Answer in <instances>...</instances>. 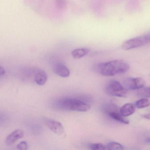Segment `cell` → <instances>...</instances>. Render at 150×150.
<instances>
[{
    "label": "cell",
    "instance_id": "5",
    "mask_svg": "<svg viewBox=\"0 0 150 150\" xmlns=\"http://www.w3.org/2000/svg\"><path fill=\"white\" fill-rule=\"evenodd\" d=\"M144 80L141 78H128L123 81L124 87L127 90H136L144 86Z\"/></svg>",
    "mask_w": 150,
    "mask_h": 150
},
{
    "label": "cell",
    "instance_id": "20",
    "mask_svg": "<svg viewBox=\"0 0 150 150\" xmlns=\"http://www.w3.org/2000/svg\"><path fill=\"white\" fill-rule=\"evenodd\" d=\"M6 73V71L3 67L0 65V76L4 75Z\"/></svg>",
    "mask_w": 150,
    "mask_h": 150
},
{
    "label": "cell",
    "instance_id": "12",
    "mask_svg": "<svg viewBox=\"0 0 150 150\" xmlns=\"http://www.w3.org/2000/svg\"><path fill=\"white\" fill-rule=\"evenodd\" d=\"M102 110L105 113L110 114L111 113H120L118 107L113 103H108L105 104L102 107Z\"/></svg>",
    "mask_w": 150,
    "mask_h": 150
},
{
    "label": "cell",
    "instance_id": "15",
    "mask_svg": "<svg viewBox=\"0 0 150 150\" xmlns=\"http://www.w3.org/2000/svg\"><path fill=\"white\" fill-rule=\"evenodd\" d=\"M105 148L107 150H123V146L119 143L115 142H111L108 143Z\"/></svg>",
    "mask_w": 150,
    "mask_h": 150
},
{
    "label": "cell",
    "instance_id": "21",
    "mask_svg": "<svg viewBox=\"0 0 150 150\" xmlns=\"http://www.w3.org/2000/svg\"><path fill=\"white\" fill-rule=\"evenodd\" d=\"M143 117H144L146 119H148L149 120L150 119V114H146V115H144L143 116Z\"/></svg>",
    "mask_w": 150,
    "mask_h": 150
},
{
    "label": "cell",
    "instance_id": "18",
    "mask_svg": "<svg viewBox=\"0 0 150 150\" xmlns=\"http://www.w3.org/2000/svg\"><path fill=\"white\" fill-rule=\"evenodd\" d=\"M90 148L93 150H106L105 146L102 144H92L89 146Z\"/></svg>",
    "mask_w": 150,
    "mask_h": 150
},
{
    "label": "cell",
    "instance_id": "13",
    "mask_svg": "<svg viewBox=\"0 0 150 150\" xmlns=\"http://www.w3.org/2000/svg\"><path fill=\"white\" fill-rule=\"evenodd\" d=\"M108 115L110 117L113 118L114 120H116V121L122 123L124 124H129V121L125 119L123 116L120 114V113L114 112V113H110Z\"/></svg>",
    "mask_w": 150,
    "mask_h": 150
},
{
    "label": "cell",
    "instance_id": "14",
    "mask_svg": "<svg viewBox=\"0 0 150 150\" xmlns=\"http://www.w3.org/2000/svg\"><path fill=\"white\" fill-rule=\"evenodd\" d=\"M150 105V103L148 99L145 98H142L135 103V106L138 109L144 108L148 107Z\"/></svg>",
    "mask_w": 150,
    "mask_h": 150
},
{
    "label": "cell",
    "instance_id": "10",
    "mask_svg": "<svg viewBox=\"0 0 150 150\" xmlns=\"http://www.w3.org/2000/svg\"><path fill=\"white\" fill-rule=\"evenodd\" d=\"M136 107L134 104L131 103H126L119 110L120 114L123 117L131 115L135 112Z\"/></svg>",
    "mask_w": 150,
    "mask_h": 150
},
{
    "label": "cell",
    "instance_id": "3",
    "mask_svg": "<svg viewBox=\"0 0 150 150\" xmlns=\"http://www.w3.org/2000/svg\"><path fill=\"white\" fill-rule=\"evenodd\" d=\"M150 34L148 33L127 40L122 45V49L128 50L144 46L150 42Z\"/></svg>",
    "mask_w": 150,
    "mask_h": 150
},
{
    "label": "cell",
    "instance_id": "4",
    "mask_svg": "<svg viewBox=\"0 0 150 150\" xmlns=\"http://www.w3.org/2000/svg\"><path fill=\"white\" fill-rule=\"evenodd\" d=\"M106 91L110 95L116 97H125L128 93V90L115 80L110 81L107 84Z\"/></svg>",
    "mask_w": 150,
    "mask_h": 150
},
{
    "label": "cell",
    "instance_id": "17",
    "mask_svg": "<svg viewBox=\"0 0 150 150\" xmlns=\"http://www.w3.org/2000/svg\"><path fill=\"white\" fill-rule=\"evenodd\" d=\"M56 3L57 7L59 9L63 10L65 9L67 5V0H56Z\"/></svg>",
    "mask_w": 150,
    "mask_h": 150
},
{
    "label": "cell",
    "instance_id": "2",
    "mask_svg": "<svg viewBox=\"0 0 150 150\" xmlns=\"http://www.w3.org/2000/svg\"><path fill=\"white\" fill-rule=\"evenodd\" d=\"M55 108L62 110L86 112L90 110V104L77 98H64L56 100Z\"/></svg>",
    "mask_w": 150,
    "mask_h": 150
},
{
    "label": "cell",
    "instance_id": "11",
    "mask_svg": "<svg viewBox=\"0 0 150 150\" xmlns=\"http://www.w3.org/2000/svg\"><path fill=\"white\" fill-rule=\"evenodd\" d=\"M89 52V50L86 48H81L76 49L72 52L71 54L74 59H79L87 55Z\"/></svg>",
    "mask_w": 150,
    "mask_h": 150
},
{
    "label": "cell",
    "instance_id": "16",
    "mask_svg": "<svg viewBox=\"0 0 150 150\" xmlns=\"http://www.w3.org/2000/svg\"><path fill=\"white\" fill-rule=\"evenodd\" d=\"M137 95L140 98H149L150 97V88L149 87L144 88L138 89Z\"/></svg>",
    "mask_w": 150,
    "mask_h": 150
},
{
    "label": "cell",
    "instance_id": "9",
    "mask_svg": "<svg viewBox=\"0 0 150 150\" xmlns=\"http://www.w3.org/2000/svg\"><path fill=\"white\" fill-rule=\"evenodd\" d=\"M34 80L35 82L40 86H42L46 83L47 80V75L45 71L38 70L35 71Z\"/></svg>",
    "mask_w": 150,
    "mask_h": 150
},
{
    "label": "cell",
    "instance_id": "1",
    "mask_svg": "<svg viewBox=\"0 0 150 150\" xmlns=\"http://www.w3.org/2000/svg\"><path fill=\"white\" fill-rule=\"evenodd\" d=\"M129 67V64L124 60L115 59L100 64L98 70L103 76H112L126 72Z\"/></svg>",
    "mask_w": 150,
    "mask_h": 150
},
{
    "label": "cell",
    "instance_id": "6",
    "mask_svg": "<svg viewBox=\"0 0 150 150\" xmlns=\"http://www.w3.org/2000/svg\"><path fill=\"white\" fill-rule=\"evenodd\" d=\"M45 122L48 128L57 135L60 136L64 132V127L59 122L51 119H47Z\"/></svg>",
    "mask_w": 150,
    "mask_h": 150
},
{
    "label": "cell",
    "instance_id": "7",
    "mask_svg": "<svg viewBox=\"0 0 150 150\" xmlns=\"http://www.w3.org/2000/svg\"><path fill=\"white\" fill-rule=\"evenodd\" d=\"M52 70L57 75L62 78H67L70 75L69 69L64 64L59 62L55 63L53 65Z\"/></svg>",
    "mask_w": 150,
    "mask_h": 150
},
{
    "label": "cell",
    "instance_id": "19",
    "mask_svg": "<svg viewBox=\"0 0 150 150\" xmlns=\"http://www.w3.org/2000/svg\"><path fill=\"white\" fill-rule=\"evenodd\" d=\"M17 148L19 150H27L28 149V144L25 141H22L17 145Z\"/></svg>",
    "mask_w": 150,
    "mask_h": 150
},
{
    "label": "cell",
    "instance_id": "8",
    "mask_svg": "<svg viewBox=\"0 0 150 150\" xmlns=\"http://www.w3.org/2000/svg\"><path fill=\"white\" fill-rule=\"evenodd\" d=\"M24 135V132L22 130H16L11 132L7 137L6 141V144L8 146L12 145L18 139L22 138Z\"/></svg>",
    "mask_w": 150,
    "mask_h": 150
}]
</instances>
